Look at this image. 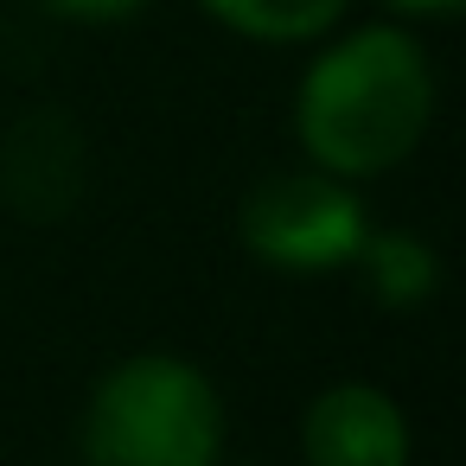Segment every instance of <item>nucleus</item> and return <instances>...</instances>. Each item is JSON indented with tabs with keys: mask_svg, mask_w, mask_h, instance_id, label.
Segmentation results:
<instances>
[{
	"mask_svg": "<svg viewBox=\"0 0 466 466\" xmlns=\"http://www.w3.org/2000/svg\"><path fill=\"white\" fill-rule=\"evenodd\" d=\"M428 116H434L428 58L415 52V39L390 26H364L339 39L326 58H313L294 103V128L332 179L390 173L396 160L415 154Z\"/></svg>",
	"mask_w": 466,
	"mask_h": 466,
	"instance_id": "obj_1",
	"label": "nucleus"
},
{
	"mask_svg": "<svg viewBox=\"0 0 466 466\" xmlns=\"http://www.w3.org/2000/svg\"><path fill=\"white\" fill-rule=\"evenodd\" d=\"M224 402L186 358L141 351L116 364L84 409V466H218Z\"/></svg>",
	"mask_w": 466,
	"mask_h": 466,
	"instance_id": "obj_2",
	"label": "nucleus"
},
{
	"mask_svg": "<svg viewBox=\"0 0 466 466\" xmlns=\"http://www.w3.org/2000/svg\"><path fill=\"white\" fill-rule=\"evenodd\" d=\"M243 249L268 268H288V275H326V268H345L364 243V205L351 198L345 179L332 173H281V179H262L249 198H243Z\"/></svg>",
	"mask_w": 466,
	"mask_h": 466,
	"instance_id": "obj_3",
	"label": "nucleus"
},
{
	"mask_svg": "<svg viewBox=\"0 0 466 466\" xmlns=\"http://www.w3.org/2000/svg\"><path fill=\"white\" fill-rule=\"evenodd\" d=\"M307 466H409V421L370 383H332L300 421Z\"/></svg>",
	"mask_w": 466,
	"mask_h": 466,
	"instance_id": "obj_4",
	"label": "nucleus"
},
{
	"mask_svg": "<svg viewBox=\"0 0 466 466\" xmlns=\"http://www.w3.org/2000/svg\"><path fill=\"white\" fill-rule=\"evenodd\" d=\"M77 186H84V141H77L71 116H58V109L26 116L7 135V147H0V192H7V205L26 218H58V211H71Z\"/></svg>",
	"mask_w": 466,
	"mask_h": 466,
	"instance_id": "obj_5",
	"label": "nucleus"
},
{
	"mask_svg": "<svg viewBox=\"0 0 466 466\" xmlns=\"http://www.w3.org/2000/svg\"><path fill=\"white\" fill-rule=\"evenodd\" d=\"M351 262L364 268V281H370V294L383 307H421L441 288L434 249L415 243V237H402V230H364V243H358Z\"/></svg>",
	"mask_w": 466,
	"mask_h": 466,
	"instance_id": "obj_6",
	"label": "nucleus"
},
{
	"mask_svg": "<svg viewBox=\"0 0 466 466\" xmlns=\"http://www.w3.org/2000/svg\"><path fill=\"white\" fill-rule=\"evenodd\" d=\"M205 7L230 33H249V39H268V46H294V39L326 33L345 14V0H205Z\"/></svg>",
	"mask_w": 466,
	"mask_h": 466,
	"instance_id": "obj_7",
	"label": "nucleus"
},
{
	"mask_svg": "<svg viewBox=\"0 0 466 466\" xmlns=\"http://www.w3.org/2000/svg\"><path fill=\"white\" fill-rule=\"evenodd\" d=\"M52 14H71V20H122V14H135L141 0H46Z\"/></svg>",
	"mask_w": 466,
	"mask_h": 466,
	"instance_id": "obj_8",
	"label": "nucleus"
},
{
	"mask_svg": "<svg viewBox=\"0 0 466 466\" xmlns=\"http://www.w3.org/2000/svg\"><path fill=\"white\" fill-rule=\"evenodd\" d=\"M390 7H402V14H453L460 0H390Z\"/></svg>",
	"mask_w": 466,
	"mask_h": 466,
	"instance_id": "obj_9",
	"label": "nucleus"
}]
</instances>
